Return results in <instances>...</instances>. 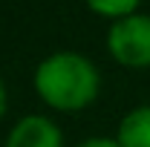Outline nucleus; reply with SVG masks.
Here are the masks:
<instances>
[{"label":"nucleus","instance_id":"obj_2","mask_svg":"<svg viewBox=\"0 0 150 147\" xmlns=\"http://www.w3.org/2000/svg\"><path fill=\"white\" fill-rule=\"evenodd\" d=\"M112 58L124 66H150V18L127 15L110 26L107 37Z\"/></svg>","mask_w":150,"mask_h":147},{"label":"nucleus","instance_id":"obj_1","mask_svg":"<svg viewBox=\"0 0 150 147\" xmlns=\"http://www.w3.org/2000/svg\"><path fill=\"white\" fill-rule=\"evenodd\" d=\"M35 90L55 110H81L98 95V69L78 52H55L38 64Z\"/></svg>","mask_w":150,"mask_h":147},{"label":"nucleus","instance_id":"obj_3","mask_svg":"<svg viewBox=\"0 0 150 147\" xmlns=\"http://www.w3.org/2000/svg\"><path fill=\"white\" fill-rule=\"evenodd\" d=\"M6 147H64V136L46 115H26L12 127Z\"/></svg>","mask_w":150,"mask_h":147},{"label":"nucleus","instance_id":"obj_7","mask_svg":"<svg viewBox=\"0 0 150 147\" xmlns=\"http://www.w3.org/2000/svg\"><path fill=\"white\" fill-rule=\"evenodd\" d=\"M6 110V90H3V81H0V115Z\"/></svg>","mask_w":150,"mask_h":147},{"label":"nucleus","instance_id":"obj_6","mask_svg":"<svg viewBox=\"0 0 150 147\" xmlns=\"http://www.w3.org/2000/svg\"><path fill=\"white\" fill-rule=\"evenodd\" d=\"M78 147H121L115 139H87L84 144H78Z\"/></svg>","mask_w":150,"mask_h":147},{"label":"nucleus","instance_id":"obj_5","mask_svg":"<svg viewBox=\"0 0 150 147\" xmlns=\"http://www.w3.org/2000/svg\"><path fill=\"white\" fill-rule=\"evenodd\" d=\"M139 3H142V0H87V6H90L93 12L104 15V18H115V20L133 15Z\"/></svg>","mask_w":150,"mask_h":147},{"label":"nucleus","instance_id":"obj_4","mask_svg":"<svg viewBox=\"0 0 150 147\" xmlns=\"http://www.w3.org/2000/svg\"><path fill=\"white\" fill-rule=\"evenodd\" d=\"M115 141L121 147H150V107H136L127 112L118 124Z\"/></svg>","mask_w":150,"mask_h":147}]
</instances>
